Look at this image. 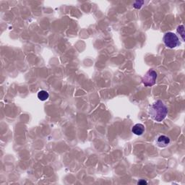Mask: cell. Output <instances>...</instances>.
<instances>
[{
	"mask_svg": "<svg viewBox=\"0 0 185 185\" xmlns=\"http://www.w3.org/2000/svg\"><path fill=\"white\" fill-rule=\"evenodd\" d=\"M157 78V73L153 70H150L147 72L144 77H142V82L146 87H151L155 84Z\"/></svg>",
	"mask_w": 185,
	"mask_h": 185,
	"instance_id": "obj_3",
	"label": "cell"
},
{
	"mask_svg": "<svg viewBox=\"0 0 185 185\" xmlns=\"http://www.w3.org/2000/svg\"><path fill=\"white\" fill-rule=\"evenodd\" d=\"M170 143V139L166 135H160L156 140L157 146L160 148H165Z\"/></svg>",
	"mask_w": 185,
	"mask_h": 185,
	"instance_id": "obj_4",
	"label": "cell"
},
{
	"mask_svg": "<svg viewBox=\"0 0 185 185\" xmlns=\"http://www.w3.org/2000/svg\"><path fill=\"white\" fill-rule=\"evenodd\" d=\"M177 32L179 33V35H181V37L183 41H184V27L183 25H181L178 26L177 28Z\"/></svg>",
	"mask_w": 185,
	"mask_h": 185,
	"instance_id": "obj_7",
	"label": "cell"
},
{
	"mask_svg": "<svg viewBox=\"0 0 185 185\" xmlns=\"http://www.w3.org/2000/svg\"><path fill=\"white\" fill-rule=\"evenodd\" d=\"M168 109L161 101H157L149 108V115L156 122H160L166 118Z\"/></svg>",
	"mask_w": 185,
	"mask_h": 185,
	"instance_id": "obj_1",
	"label": "cell"
},
{
	"mask_svg": "<svg viewBox=\"0 0 185 185\" xmlns=\"http://www.w3.org/2000/svg\"><path fill=\"white\" fill-rule=\"evenodd\" d=\"M49 97V94L47 91L46 90H41L38 93V98H39V100H41L42 101H46L47 100Z\"/></svg>",
	"mask_w": 185,
	"mask_h": 185,
	"instance_id": "obj_6",
	"label": "cell"
},
{
	"mask_svg": "<svg viewBox=\"0 0 185 185\" xmlns=\"http://www.w3.org/2000/svg\"><path fill=\"white\" fill-rule=\"evenodd\" d=\"M138 184H147V182L145 181V180H140V182H138Z\"/></svg>",
	"mask_w": 185,
	"mask_h": 185,
	"instance_id": "obj_9",
	"label": "cell"
},
{
	"mask_svg": "<svg viewBox=\"0 0 185 185\" xmlns=\"http://www.w3.org/2000/svg\"><path fill=\"white\" fill-rule=\"evenodd\" d=\"M145 131V127L142 124H136L132 128V132L136 135H142Z\"/></svg>",
	"mask_w": 185,
	"mask_h": 185,
	"instance_id": "obj_5",
	"label": "cell"
},
{
	"mask_svg": "<svg viewBox=\"0 0 185 185\" xmlns=\"http://www.w3.org/2000/svg\"><path fill=\"white\" fill-rule=\"evenodd\" d=\"M164 42L168 48L173 49L177 47L179 44V38L175 33L172 32H168L164 35Z\"/></svg>",
	"mask_w": 185,
	"mask_h": 185,
	"instance_id": "obj_2",
	"label": "cell"
},
{
	"mask_svg": "<svg viewBox=\"0 0 185 185\" xmlns=\"http://www.w3.org/2000/svg\"><path fill=\"white\" fill-rule=\"evenodd\" d=\"M143 4V1H136L135 3H134V7L136 9H140Z\"/></svg>",
	"mask_w": 185,
	"mask_h": 185,
	"instance_id": "obj_8",
	"label": "cell"
}]
</instances>
